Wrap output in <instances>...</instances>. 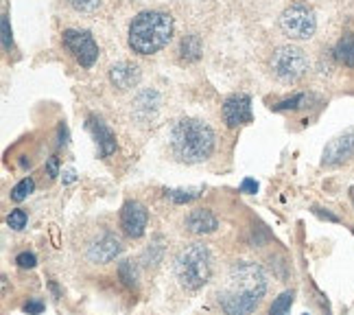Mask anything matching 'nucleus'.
I'll return each mask as SVG.
<instances>
[{
	"label": "nucleus",
	"mask_w": 354,
	"mask_h": 315,
	"mask_svg": "<svg viewBox=\"0 0 354 315\" xmlns=\"http://www.w3.org/2000/svg\"><path fill=\"white\" fill-rule=\"evenodd\" d=\"M267 294L263 267L252 261H239L227 269L216 291V300L225 315H252Z\"/></svg>",
	"instance_id": "nucleus-1"
},
{
	"label": "nucleus",
	"mask_w": 354,
	"mask_h": 315,
	"mask_svg": "<svg viewBox=\"0 0 354 315\" xmlns=\"http://www.w3.org/2000/svg\"><path fill=\"white\" fill-rule=\"evenodd\" d=\"M169 145L177 160L186 164H199L208 160L214 152V132L203 120L182 118L171 129Z\"/></svg>",
	"instance_id": "nucleus-2"
},
{
	"label": "nucleus",
	"mask_w": 354,
	"mask_h": 315,
	"mask_svg": "<svg viewBox=\"0 0 354 315\" xmlns=\"http://www.w3.org/2000/svg\"><path fill=\"white\" fill-rule=\"evenodd\" d=\"M173 18L167 11H142L129 24V48L138 55H153L169 44Z\"/></svg>",
	"instance_id": "nucleus-3"
},
{
	"label": "nucleus",
	"mask_w": 354,
	"mask_h": 315,
	"mask_svg": "<svg viewBox=\"0 0 354 315\" xmlns=\"http://www.w3.org/2000/svg\"><path fill=\"white\" fill-rule=\"evenodd\" d=\"M175 276L188 291H199L212 276V254L208 245L190 243L175 258Z\"/></svg>",
	"instance_id": "nucleus-4"
},
{
	"label": "nucleus",
	"mask_w": 354,
	"mask_h": 315,
	"mask_svg": "<svg viewBox=\"0 0 354 315\" xmlns=\"http://www.w3.org/2000/svg\"><path fill=\"white\" fill-rule=\"evenodd\" d=\"M271 71L274 75L284 81V84H291V81L302 79L308 71V60L302 48L297 46H282L274 53V60H271Z\"/></svg>",
	"instance_id": "nucleus-5"
},
{
	"label": "nucleus",
	"mask_w": 354,
	"mask_h": 315,
	"mask_svg": "<svg viewBox=\"0 0 354 315\" xmlns=\"http://www.w3.org/2000/svg\"><path fill=\"white\" fill-rule=\"evenodd\" d=\"M280 29L291 39H308L317 29L315 13L304 5H293L280 16Z\"/></svg>",
	"instance_id": "nucleus-6"
},
{
	"label": "nucleus",
	"mask_w": 354,
	"mask_h": 315,
	"mask_svg": "<svg viewBox=\"0 0 354 315\" xmlns=\"http://www.w3.org/2000/svg\"><path fill=\"white\" fill-rule=\"evenodd\" d=\"M64 44L66 48L73 53V57L84 66V68H92L94 62L99 60V46L94 42V37L88 31H66L64 33Z\"/></svg>",
	"instance_id": "nucleus-7"
},
{
	"label": "nucleus",
	"mask_w": 354,
	"mask_h": 315,
	"mask_svg": "<svg viewBox=\"0 0 354 315\" xmlns=\"http://www.w3.org/2000/svg\"><path fill=\"white\" fill-rule=\"evenodd\" d=\"M352 156H354V129H348L326 145L322 162L324 167H339V164H344Z\"/></svg>",
	"instance_id": "nucleus-8"
},
{
	"label": "nucleus",
	"mask_w": 354,
	"mask_h": 315,
	"mask_svg": "<svg viewBox=\"0 0 354 315\" xmlns=\"http://www.w3.org/2000/svg\"><path fill=\"white\" fill-rule=\"evenodd\" d=\"M149 213L140 201H127L120 210V228L131 239H140L147 230Z\"/></svg>",
	"instance_id": "nucleus-9"
},
{
	"label": "nucleus",
	"mask_w": 354,
	"mask_h": 315,
	"mask_svg": "<svg viewBox=\"0 0 354 315\" xmlns=\"http://www.w3.org/2000/svg\"><path fill=\"white\" fill-rule=\"evenodd\" d=\"M223 118L227 127H241L252 123V99L248 94H232L223 103Z\"/></svg>",
	"instance_id": "nucleus-10"
},
{
	"label": "nucleus",
	"mask_w": 354,
	"mask_h": 315,
	"mask_svg": "<svg viewBox=\"0 0 354 315\" xmlns=\"http://www.w3.org/2000/svg\"><path fill=\"white\" fill-rule=\"evenodd\" d=\"M122 252V245L120 241L110 235V232H103L101 237H97L88 248V258L92 263H112L114 258Z\"/></svg>",
	"instance_id": "nucleus-11"
},
{
	"label": "nucleus",
	"mask_w": 354,
	"mask_h": 315,
	"mask_svg": "<svg viewBox=\"0 0 354 315\" xmlns=\"http://www.w3.org/2000/svg\"><path fill=\"white\" fill-rule=\"evenodd\" d=\"M88 129L92 132L94 141H97L101 156H112L116 152V138H114V134L110 132V127H107L101 118L90 116L88 118Z\"/></svg>",
	"instance_id": "nucleus-12"
},
{
	"label": "nucleus",
	"mask_w": 354,
	"mask_h": 315,
	"mask_svg": "<svg viewBox=\"0 0 354 315\" xmlns=\"http://www.w3.org/2000/svg\"><path fill=\"white\" fill-rule=\"evenodd\" d=\"M110 81H112V86L118 88V90H129V88H133L140 81L138 66H133L129 62H120V64L112 66Z\"/></svg>",
	"instance_id": "nucleus-13"
},
{
	"label": "nucleus",
	"mask_w": 354,
	"mask_h": 315,
	"mask_svg": "<svg viewBox=\"0 0 354 315\" xmlns=\"http://www.w3.org/2000/svg\"><path fill=\"white\" fill-rule=\"evenodd\" d=\"M186 228L193 235H208V232H214L219 228V219L206 208H197L186 217Z\"/></svg>",
	"instance_id": "nucleus-14"
},
{
	"label": "nucleus",
	"mask_w": 354,
	"mask_h": 315,
	"mask_svg": "<svg viewBox=\"0 0 354 315\" xmlns=\"http://www.w3.org/2000/svg\"><path fill=\"white\" fill-rule=\"evenodd\" d=\"M335 57L344 66L354 68V35H346L335 48Z\"/></svg>",
	"instance_id": "nucleus-15"
},
{
	"label": "nucleus",
	"mask_w": 354,
	"mask_h": 315,
	"mask_svg": "<svg viewBox=\"0 0 354 315\" xmlns=\"http://www.w3.org/2000/svg\"><path fill=\"white\" fill-rule=\"evenodd\" d=\"M180 55H182V60H186V62H195L199 55H201V42H199V37L197 35H186L182 39Z\"/></svg>",
	"instance_id": "nucleus-16"
},
{
	"label": "nucleus",
	"mask_w": 354,
	"mask_h": 315,
	"mask_svg": "<svg viewBox=\"0 0 354 315\" xmlns=\"http://www.w3.org/2000/svg\"><path fill=\"white\" fill-rule=\"evenodd\" d=\"M291 305H293V291H284L274 300V305L269 309V315H289Z\"/></svg>",
	"instance_id": "nucleus-17"
},
{
	"label": "nucleus",
	"mask_w": 354,
	"mask_h": 315,
	"mask_svg": "<svg viewBox=\"0 0 354 315\" xmlns=\"http://www.w3.org/2000/svg\"><path fill=\"white\" fill-rule=\"evenodd\" d=\"M118 276H120V280L125 282L127 287H136V285H138V271H136V267H133L131 261H122L118 265Z\"/></svg>",
	"instance_id": "nucleus-18"
},
{
	"label": "nucleus",
	"mask_w": 354,
	"mask_h": 315,
	"mask_svg": "<svg viewBox=\"0 0 354 315\" xmlns=\"http://www.w3.org/2000/svg\"><path fill=\"white\" fill-rule=\"evenodd\" d=\"M33 180L31 177H24L22 182H18L16 186H13V190H11V199L13 201H22V199H26L31 193H33Z\"/></svg>",
	"instance_id": "nucleus-19"
},
{
	"label": "nucleus",
	"mask_w": 354,
	"mask_h": 315,
	"mask_svg": "<svg viewBox=\"0 0 354 315\" xmlns=\"http://www.w3.org/2000/svg\"><path fill=\"white\" fill-rule=\"evenodd\" d=\"M201 193L199 190H167V197L175 204H186V201H193L197 199Z\"/></svg>",
	"instance_id": "nucleus-20"
},
{
	"label": "nucleus",
	"mask_w": 354,
	"mask_h": 315,
	"mask_svg": "<svg viewBox=\"0 0 354 315\" xmlns=\"http://www.w3.org/2000/svg\"><path fill=\"white\" fill-rule=\"evenodd\" d=\"M66 3L71 5L73 9L81 11V13H90V11H94L99 7L101 0H66Z\"/></svg>",
	"instance_id": "nucleus-21"
},
{
	"label": "nucleus",
	"mask_w": 354,
	"mask_h": 315,
	"mask_svg": "<svg viewBox=\"0 0 354 315\" xmlns=\"http://www.w3.org/2000/svg\"><path fill=\"white\" fill-rule=\"evenodd\" d=\"M304 103H306V94H295V97L284 99L278 105H274V109H297V107H302Z\"/></svg>",
	"instance_id": "nucleus-22"
},
{
	"label": "nucleus",
	"mask_w": 354,
	"mask_h": 315,
	"mask_svg": "<svg viewBox=\"0 0 354 315\" xmlns=\"http://www.w3.org/2000/svg\"><path fill=\"white\" fill-rule=\"evenodd\" d=\"M7 226L11 230H22L26 226V213L24 210H11V215L7 217Z\"/></svg>",
	"instance_id": "nucleus-23"
},
{
	"label": "nucleus",
	"mask_w": 354,
	"mask_h": 315,
	"mask_svg": "<svg viewBox=\"0 0 354 315\" xmlns=\"http://www.w3.org/2000/svg\"><path fill=\"white\" fill-rule=\"evenodd\" d=\"M16 263H18L22 269H31V267H35L37 258H35V254H31V252H22V254L16 256Z\"/></svg>",
	"instance_id": "nucleus-24"
},
{
	"label": "nucleus",
	"mask_w": 354,
	"mask_h": 315,
	"mask_svg": "<svg viewBox=\"0 0 354 315\" xmlns=\"http://www.w3.org/2000/svg\"><path fill=\"white\" fill-rule=\"evenodd\" d=\"M3 46H5V51H11V29H9L7 16H3Z\"/></svg>",
	"instance_id": "nucleus-25"
},
{
	"label": "nucleus",
	"mask_w": 354,
	"mask_h": 315,
	"mask_svg": "<svg viewBox=\"0 0 354 315\" xmlns=\"http://www.w3.org/2000/svg\"><path fill=\"white\" fill-rule=\"evenodd\" d=\"M42 311H44V305L39 303V300H31V303L24 305V313H29V315H39Z\"/></svg>",
	"instance_id": "nucleus-26"
},
{
	"label": "nucleus",
	"mask_w": 354,
	"mask_h": 315,
	"mask_svg": "<svg viewBox=\"0 0 354 315\" xmlns=\"http://www.w3.org/2000/svg\"><path fill=\"white\" fill-rule=\"evenodd\" d=\"M241 190H243V193H250V195H254L256 190H258V182H256V180H252V177H248V180H243V184H241Z\"/></svg>",
	"instance_id": "nucleus-27"
},
{
	"label": "nucleus",
	"mask_w": 354,
	"mask_h": 315,
	"mask_svg": "<svg viewBox=\"0 0 354 315\" xmlns=\"http://www.w3.org/2000/svg\"><path fill=\"white\" fill-rule=\"evenodd\" d=\"M48 173H50V177H57V158L55 156L48 160Z\"/></svg>",
	"instance_id": "nucleus-28"
},
{
	"label": "nucleus",
	"mask_w": 354,
	"mask_h": 315,
	"mask_svg": "<svg viewBox=\"0 0 354 315\" xmlns=\"http://www.w3.org/2000/svg\"><path fill=\"white\" fill-rule=\"evenodd\" d=\"M75 180V171H66V182H73Z\"/></svg>",
	"instance_id": "nucleus-29"
}]
</instances>
